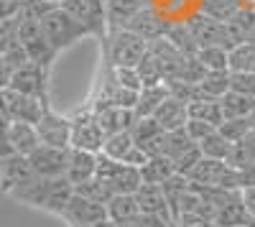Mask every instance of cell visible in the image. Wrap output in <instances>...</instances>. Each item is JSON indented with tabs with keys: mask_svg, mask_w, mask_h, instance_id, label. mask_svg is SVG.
<instances>
[{
	"mask_svg": "<svg viewBox=\"0 0 255 227\" xmlns=\"http://www.w3.org/2000/svg\"><path fill=\"white\" fill-rule=\"evenodd\" d=\"M108 207V217L115 222V225H123L128 220H133L135 215H140L138 210V202H135V194H113L110 202L105 204Z\"/></svg>",
	"mask_w": 255,
	"mask_h": 227,
	"instance_id": "d4e9b609",
	"label": "cell"
},
{
	"mask_svg": "<svg viewBox=\"0 0 255 227\" xmlns=\"http://www.w3.org/2000/svg\"><path fill=\"white\" fill-rule=\"evenodd\" d=\"M113 77H115L113 79L115 85H120L125 90H135V92L143 90V82H140V74L135 67H113Z\"/></svg>",
	"mask_w": 255,
	"mask_h": 227,
	"instance_id": "b9f144b4",
	"label": "cell"
},
{
	"mask_svg": "<svg viewBox=\"0 0 255 227\" xmlns=\"http://www.w3.org/2000/svg\"><path fill=\"white\" fill-rule=\"evenodd\" d=\"M31 179H36V174L31 169L28 156L13 153V156L0 161V192L3 194H13L18 187L28 184Z\"/></svg>",
	"mask_w": 255,
	"mask_h": 227,
	"instance_id": "5bb4252c",
	"label": "cell"
},
{
	"mask_svg": "<svg viewBox=\"0 0 255 227\" xmlns=\"http://www.w3.org/2000/svg\"><path fill=\"white\" fill-rule=\"evenodd\" d=\"M97 179H102L110 187L113 194H135L140 189V169H133L123 161H115L105 153H97Z\"/></svg>",
	"mask_w": 255,
	"mask_h": 227,
	"instance_id": "277c9868",
	"label": "cell"
},
{
	"mask_svg": "<svg viewBox=\"0 0 255 227\" xmlns=\"http://www.w3.org/2000/svg\"><path fill=\"white\" fill-rule=\"evenodd\" d=\"M135 146V140L130 135V130H123V133H113L105 138V146H102V153L110 156L115 161H123L128 156V151H130Z\"/></svg>",
	"mask_w": 255,
	"mask_h": 227,
	"instance_id": "e575fe53",
	"label": "cell"
},
{
	"mask_svg": "<svg viewBox=\"0 0 255 227\" xmlns=\"http://www.w3.org/2000/svg\"><path fill=\"white\" fill-rule=\"evenodd\" d=\"M230 72H255V44H243L230 49Z\"/></svg>",
	"mask_w": 255,
	"mask_h": 227,
	"instance_id": "d6a6232c",
	"label": "cell"
},
{
	"mask_svg": "<svg viewBox=\"0 0 255 227\" xmlns=\"http://www.w3.org/2000/svg\"><path fill=\"white\" fill-rule=\"evenodd\" d=\"M15 41H18V18L0 20V51H5Z\"/></svg>",
	"mask_w": 255,
	"mask_h": 227,
	"instance_id": "7dc6e473",
	"label": "cell"
},
{
	"mask_svg": "<svg viewBox=\"0 0 255 227\" xmlns=\"http://www.w3.org/2000/svg\"><path fill=\"white\" fill-rule=\"evenodd\" d=\"M215 227H238V225H250V215L243 204V194L240 192H232V197L222 204V207L215 212L212 217Z\"/></svg>",
	"mask_w": 255,
	"mask_h": 227,
	"instance_id": "44dd1931",
	"label": "cell"
},
{
	"mask_svg": "<svg viewBox=\"0 0 255 227\" xmlns=\"http://www.w3.org/2000/svg\"><path fill=\"white\" fill-rule=\"evenodd\" d=\"M230 90L255 97V72H230Z\"/></svg>",
	"mask_w": 255,
	"mask_h": 227,
	"instance_id": "7bdbcfd3",
	"label": "cell"
},
{
	"mask_svg": "<svg viewBox=\"0 0 255 227\" xmlns=\"http://www.w3.org/2000/svg\"><path fill=\"white\" fill-rule=\"evenodd\" d=\"M220 105H222L225 120L227 117H250V115H255V97H250V95H240V92L230 90L220 100Z\"/></svg>",
	"mask_w": 255,
	"mask_h": 227,
	"instance_id": "4316f807",
	"label": "cell"
},
{
	"mask_svg": "<svg viewBox=\"0 0 255 227\" xmlns=\"http://www.w3.org/2000/svg\"><path fill=\"white\" fill-rule=\"evenodd\" d=\"M138 74H140V82L143 87H156V85H163V69L158 64V59L148 51L140 61H138Z\"/></svg>",
	"mask_w": 255,
	"mask_h": 227,
	"instance_id": "f35d334b",
	"label": "cell"
},
{
	"mask_svg": "<svg viewBox=\"0 0 255 227\" xmlns=\"http://www.w3.org/2000/svg\"><path fill=\"white\" fill-rule=\"evenodd\" d=\"M3 54H5V59L10 61V67H13V69H20V67H26L28 61H31V59H28V51H26V46L20 44V41L10 44V46L3 51Z\"/></svg>",
	"mask_w": 255,
	"mask_h": 227,
	"instance_id": "c3c4849f",
	"label": "cell"
},
{
	"mask_svg": "<svg viewBox=\"0 0 255 227\" xmlns=\"http://www.w3.org/2000/svg\"><path fill=\"white\" fill-rule=\"evenodd\" d=\"M49 3H54V5H61V0H49Z\"/></svg>",
	"mask_w": 255,
	"mask_h": 227,
	"instance_id": "6f0895ef",
	"label": "cell"
},
{
	"mask_svg": "<svg viewBox=\"0 0 255 227\" xmlns=\"http://www.w3.org/2000/svg\"><path fill=\"white\" fill-rule=\"evenodd\" d=\"M36 130L41 143L54 148H72V117H64L59 113H54L51 108H46L44 117L36 122Z\"/></svg>",
	"mask_w": 255,
	"mask_h": 227,
	"instance_id": "9c48e42d",
	"label": "cell"
},
{
	"mask_svg": "<svg viewBox=\"0 0 255 227\" xmlns=\"http://www.w3.org/2000/svg\"><path fill=\"white\" fill-rule=\"evenodd\" d=\"M191 146H197L194 140L189 138V133L184 130V128H179V130H168L166 135H163V156H168V158H176V156H181L184 151H189Z\"/></svg>",
	"mask_w": 255,
	"mask_h": 227,
	"instance_id": "74e56055",
	"label": "cell"
},
{
	"mask_svg": "<svg viewBox=\"0 0 255 227\" xmlns=\"http://www.w3.org/2000/svg\"><path fill=\"white\" fill-rule=\"evenodd\" d=\"M194 56L207 67V72H230V51L225 46H199Z\"/></svg>",
	"mask_w": 255,
	"mask_h": 227,
	"instance_id": "f546056e",
	"label": "cell"
},
{
	"mask_svg": "<svg viewBox=\"0 0 255 227\" xmlns=\"http://www.w3.org/2000/svg\"><path fill=\"white\" fill-rule=\"evenodd\" d=\"M253 125H255V115H250V117H227V120L220 122L217 130H220L230 143H240V140L250 133Z\"/></svg>",
	"mask_w": 255,
	"mask_h": 227,
	"instance_id": "d590c367",
	"label": "cell"
},
{
	"mask_svg": "<svg viewBox=\"0 0 255 227\" xmlns=\"http://www.w3.org/2000/svg\"><path fill=\"white\" fill-rule=\"evenodd\" d=\"M95 174H97V153L69 148V161H67V171H64V176L77 187V184L90 181Z\"/></svg>",
	"mask_w": 255,
	"mask_h": 227,
	"instance_id": "ac0fdd59",
	"label": "cell"
},
{
	"mask_svg": "<svg viewBox=\"0 0 255 227\" xmlns=\"http://www.w3.org/2000/svg\"><path fill=\"white\" fill-rule=\"evenodd\" d=\"M31 161V169L36 176H64L67 171V161H69V148H54V146H46V143H41V146L28 156Z\"/></svg>",
	"mask_w": 255,
	"mask_h": 227,
	"instance_id": "4fadbf2b",
	"label": "cell"
},
{
	"mask_svg": "<svg viewBox=\"0 0 255 227\" xmlns=\"http://www.w3.org/2000/svg\"><path fill=\"white\" fill-rule=\"evenodd\" d=\"M166 97H168V87L166 85L143 87L140 95H138V102H135V117H153Z\"/></svg>",
	"mask_w": 255,
	"mask_h": 227,
	"instance_id": "484cf974",
	"label": "cell"
},
{
	"mask_svg": "<svg viewBox=\"0 0 255 227\" xmlns=\"http://www.w3.org/2000/svg\"><path fill=\"white\" fill-rule=\"evenodd\" d=\"M176 227H215V222L199 215H181L176 220Z\"/></svg>",
	"mask_w": 255,
	"mask_h": 227,
	"instance_id": "f5cc1de1",
	"label": "cell"
},
{
	"mask_svg": "<svg viewBox=\"0 0 255 227\" xmlns=\"http://www.w3.org/2000/svg\"><path fill=\"white\" fill-rule=\"evenodd\" d=\"M125 28H128V31H133V33H138L143 41H148V44H151V41L166 38L168 28H171V20H168L158 8L145 5L143 10H138L130 20H128Z\"/></svg>",
	"mask_w": 255,
	"mask_h": 227,
	"instance_id": "ba28073f",
	"label": "cell"
},
{
	"mask_svg": "<svg viewBox=\"0 0 255 227\" xmlns=\"http://www.w3.org/2000/svg\"><path fill=\"white\" fill-rule=\"evenodd\" d=\"M74 192L82 194V197H87V199H92V202H97V204H108L110 197H113L110 187L102 179H97V176H92L90 181H84V184H77Z\"/></svg>",
	"mask_w": 255,
	"mask_h": 227,
	"instance_id": "ab89813d",
	"label": "cell"
},
{
	"mask_svg": "<svg viewBox=\"0 0 255 227\" xmlns=\"http://www.w3.org/2000/svg\"><path fill=\"white\" fill-rule=\"evenodd\" d=\"M184 130L189 133V138L194 140V143H202L212 130H217V128L212 125V122H204V120H197V117H189L186 125H184Z\"/></svg>",
	"mask_w": 255,
	"mask_h": 227,
	"instance_id": "f6af8a7d",
	"label": "cell"
},
{
	"mask_svg": "<svg viewBox=\"0 0 255 227\" xmlns=\"http://www.w3.org/2000/svg\"><path fill=\"white\" fill-rule=\"evenodd\" d=\"M156 122L168 133V130H179L186 125V120H189V105L181 100H176L171 92H168V97L161 102V108L156 110Z\"/></svg>",
	"mask_w": 255,
	"mask_h": 227,
	"instance_id": "d6986e66",
	"label": "cell"
},
{
	"mask_svg": "<svg viewBox=\"0 0 255 227\" xmlns=\"http://www.w3.org/2000/svg\"><path fill=\"white\" fill-rule=\"evenodd\" d=\"M13 67H10V61L5 59V54L0 51V92H5L10 87V79H13Z\"/></svg>",
	"mask_w": 255,
	"mask_h": 227,
	"instance_id": "816d5d0a",
	"label": "cell"
},
{
	"mask_svg": "<svg viewBox=\"0 0 255 227\" xmlns=\"http://www.w3.org/2000/svg\"><path fill=\"white\" fill-rule=\"evenodd\" d=\"M238 8L240 3H235V0H202V5H199L202 13L217 18V20H230L238 13Z\"/></svg>",
	"mask_w": 255,
	"mask_h": 227,
	"instance_id": "60d3db41",
	"label": "cell"
},
{
	"mask_svg": "<svg viewBox=\"0 0 255 227\" xmlns=\"http://www.w3.org/2000/svg\"><path fill=\"white\" fill-rule=\"evenodd\" d=\"M148 158H151V156H148V151L140 148L138 143H135V146L128 151V156L123 158V163H128V166H133V169H140L143 163H148Z\"/></svg>",
	"mask_w": 255,
	"mask_h": 227,
	"instance_id": "681fc988",
	"label": "cell"
},
{
	"mask_svg": "<svg viewBox=\"0 0 255 227\" xmlns=\"http://www.w3.org/2000/svg\"><path fill=\"white\" fill-rule=\"evenodd\" d=\"M3 97H5V108H8V115H10L13 122H31V125H36V122L44 117L46 108H49L46 100L20 95L15 90H5Z\"/></svg>",
	"mask_w": 255,
	"mask_h": 227,
	"instance_id": "8fae6325",
	"label": "cell"
},
{
	"mask_svg": "<svg viewBox=\"0 0 255 227\" xmlns=\"http://www.w3.org/2000/svg\"><path fill=\"white\" fill-rule=\"evenodd\" d=\"M227 171V161H217V158H204L197 163L191 174L186 176L191 184H197V187H220L222 184V176Z\"/></svg>",
	"mask_w": 255,
	"mask_h": 227,
	"instance_id": "603a6c76",
	"label": "cell"
},
{
	"mask_svg": "<svg viewBox=\"0 0 255 227\" xmlns=\"http://www.w3.org/2000/svg\"><path fill=\"white\" fill-rule=\"evenodd\" d=\"M118 227H174L168 220H163V217H158V215H145V212H140V215H135L133 220H128V222H123V225H118Z\"/></svg>",
	"mask_w": 255,
	"mask_h": 227,
	"instance_id": "bcb514c9",
	"label": "cell"
},
{
	"mask_svg": "<svg viewBox=\"0 0 255 227\" xmlns=\"http://www.w3.org/2000/svg\"><path fill=\"white\" fill-rule=\"evenodd\" d=\"M102 130L113 135V133H123V130H130L133 122H135V110L133 108H120V105H113V102H97L92 108Z\"/></svg>",
	"mask_w": 255,
	"mask_h": 227,
	"instance_id": "2e32d148",
	"label": "cell"
},
{
	"mask_svg": "<svg viewBox=\"0 0 255 227\" xmlns=\"http://www.w3.org/2000/svg\"><path fill=\"white\" fill-rule=\"evenodd\" d=\"M166 38L186 56H194L199 51V44H197V38H194V33H191L186 20H171V28H168Z\"/></svg>",
	"mask_w": 255,
	"mask_h": 227,
	"instance_id": "f1b7e54d",
	"label": "cell"
},
{
	"mask_svg": "<svg viewBox=\"0 0 255 227\" xmlns=\"http://www.w3.org/2000/svg\"><path fill=\"white\" fill-rule=\"evenodd\" d=\"M148 51H151V54L158 59V64H161V69H163V85H166V82H174V79L181 77L184 64H186L189 56L181 54L168 38L151 41V44H148Z\"/></svg>",
	"mask_w": 255,
	"mask_h": 227,
	"instance_id": "9a60e30c",
	"label": "cell"
},
{
	"mask_svg": "<svg viewBox=\"0 0 255 227\" xmlns=\"http://www.w3.org/2000/svg\"><path fill=\"white\" fill-rule=\"evenodd\" d=\"M90 227H118V225L108 217V220H100V222H95V225H90Z\"/></svg>",
	"mask_w": 255,
	"mask_h": 227,
	"instance_id": "9f6ffc18",
	"label": "cell"
},
{
	"mask_svg": "<svg viewBox=\"0 0 255 227\" xmlns=\"http://www.w3.org/2000/svg\"><path fill=\"white\" fill-rule=\"evenodd\" d=\"M176 174V166H174V161L168 158V156H151L148 158V163H143L140 166V179L143 184H161L168 181Z\"/></svg>",
	"mask_w": 255,
	"mask_h": 227,
	"instance_id": "cb8c5ba5",
	"label": "cell"
},
{
	"mask_svg": "<svg viewBox=\"0 0 255 227\" xmlns=\"http://www.w3.org/2000/svg\"><path fill=\"white\" fill-rule=\"evenodd\" d=\"M41 31H44L46 41L56 49V51H64L74 46L77 41L87 38V28H84L82 23H77V20L64 10L61 5H54L44 18H41Z\"/></svg>",
	"mask_w": 255,
	"mask_h": 227,
	"instance_id": "7a4b0ae2",
	"label": "cell"
},
{
	"mask_svg": "<svg viewBox=\"0 0 255 227\" xmlns=\"http://www.w3.org/2000/svg\"><path fill=\"white\" fill-rule=\"evenodd\" d=\"M191 187V181L184 176V174H174L168 181L161 184V189L166 194V202H168V207H171V217H174V227H176V220H179V207H181V199L184 194L189 192Z\"/></svg>",
	"mask_w": 255,
	"mask_h": 227,
	"instance_id": "83f0119b",
	"label": "cell"
},
{
	"mask_svg": "<svg viewBox=\"0 0 255 227\" xmlns=\"http://www.w3.org/2000/svg\"><path fill=\"white\" fill-rule=\"evenodd\" d=\"M61 217L67 220L72 227H90V225H95L100 220H108V207L74 192L72 199L67 202V207H64Z\"/></svg>",
	"mask_w": 255,
	"mask_h": 227,
	"instance_id": "7c38bea8",
	"label": "cell"
},
{
	"mask_svg": "<svg viewBox=\"0 0 255 227\" xmlns=\"http://www.w3.org/2000/svg\"><path fill=\"white\" fill-rule=\"evenodd\" d=\"M161 133H163V128L156 122V117H135L133 128H130V135L140 148H145L148 143H151L153 138H158Z\"/></svg>",
	"mask_w": 255,
	"mask_h": 227,
	"instance_id": "8d00e7d4",
	"label": "cell"
},
{
	"mask_svg": "<svg viewBox=\"0 0 255 227\" xmlns=\"http://www.w3.org/2000/svg\"><path fill=\"white\" fill-rule=\"evenodd\" d=\"M250 227H255V220H250Z\"/></svg>",
	"mask_w": 255,
	"mask_h": 227,
	"instance_id": "680465c9",
	"label": "cell"
},
{
	"mask_svg": "<svg viewBox=\"0 0 255 227\" xmlns=\"http://www.w3.org/2000/svg\"><path fill=\"white\" fill-rule=\"evenodd\" d=\"M148 54V41H143L138 33L118 28L110 31L105 38V61H110V67H138V61Z\"/></svg>",
	"mask_w": 255,
	"mask_h": 227,
	"instance_id": "3957f363",
	"label": "cell"
},
{
	"mask_svg": "<svg viewBox=\"0 0 255 227\" xmlns=\"http://www.w3.org/2000/svg\"><path fill=\"white\" fill-rule=\"evenodd\" d=\"M145 5H151V0H105V8H108V28L110 31L125 28L128 20L138 10H143Z\"/></svg>",
	"mask_w": 255,
	"mask_h": 227,
	"instance_id": "7402d4cb",
	"label": "cell"
},
{
	"mask_svg": "<svg viewBox=\"0 0 255 227\" xmlns=\"http://www.w3.org/2000/svg\"><path fill=\"white\" fill-rule=\"evenodd\" d=\"M186 23H189V28H191V33H194L199 46H225L227 51L235 46V41H232L225 20H217V18L197 10L194 15L186 18Z\"/></svg>",
	"mask_w": 255,
	"mask_h": 227,
	"instance_id": "52a82bcc",
	"label": "cell"
},
{
	"mask_svg": "<svg viewBox=\"0 0 255 227\" xmlns=\"http://www.w3.org/2000/svg\"><path fill=\"white\" fill-rule=\"evenodd\" d=\"M197 146H199V151H202V156H204V158H217V161H225V158L230 156L232 143H230L220 130H212L202 143H197Z\"/></svg>",
	"mask_w": 255,
	"mask_h": 227,
	"instance_id": "836d02e7",
	"label": "cell"
},
{
	"mask_svg": "<svg viewBox=\"0 0 255 227\" xmlns=\"http://www.w3.org/2000/svg\"><path fill=\"white\" fill-rule=\"evenodd\" d=\"M199 90L204 100H222L230 92V72H209L199 82Z\"/></svg>",
	"mask_w": 255,
	"mask_h": 227,
	"instance_id": "1f68e13d",
	"label": "cell"
},
{
	"mask_svg": "<svg viewBox=\"0 0 255 227\" xmlns=\"http://www.w3.org/2000/svg\"><path fill=\"white\" fill-rule=\"evenodd\" d=\"M105 138H108V133L102 130L95 110H82L72 117V148L102 153Z\"/></svg>",
	"mask_w": 255,
	"mask_h": 227,
	"instance_id": "8992f818",
	"label": "cell"
},
{
	"mask_svg": "<svg viewBox=\"0 0 255 227\" xmlns=\"http://www.w3.org/2000/svg\"><path fill=\"white\" fill-rule=\"evenodd\" d=\"M189 117L212 122L215 128H220V122L225 120V113H222L220 100H199V102H191L189 105Z\"/></svg>",
	"mask_w": 255,
	"mask_h": 227,
	"instance_id": "4dcf8cb0",
	"label": "cell"
},
{
	"mask_svg": "<svg viewBox=\"0 0 255 227\" xmlns=\"http://www.w3.org/2000/svg\"><path fill=\"white\" fill-rule=\"evenodd\" d=\"M61 8L77 23H82L87 28L90 36H97L102 41L108 38L110 28H108V8H105V0H61Z\"/></svg>",
	"mask_w": 255,
	"mask_h": 227,
	"instance_id": "5b68a950",
	"label": "cell"
},
{
	"mask_svg": "<svg viewBox=\"0 0 255 227\" xmlns=\"http://www.w3.org/2000/svg\"><path fill=\"white\" fill-rule=\"evenodd\" d=\"M8 140L15 153L20 156H31L38 146H41V138H38V130L36 125H31V122H10L8 130H5Z\"/></svg>",
	"mask_w": 255,
	"mask_h": 227,
	"instance_id": "ffe728a7",
	"label": "cell"
},
{
	"mask_svg": "<svg viewBox=\"0 0 255 227\" xmlns=\"http://www.w3.org/2000/svg\"><path fill=\"white\" fill-rule=\"evenodd\" d=\"M235 171H238V187H240V192L248 189V187H255V161L248 163V166L235 169Z\"/></svg>",
	"mask_w": 255,
	"mask_h": 227,
	"instance_id": "f907efd6",
	"label": "cell"
},
{
	"mask_svg": "<svg viewBox=\"0 0 255 227\" xmlns=\"http://www.w3.org/2000/svg\"><path fill=\"white\" fill-rule=\"evenodd\" d=\"M240 194H243V204H245L250 220H255V187H248V189H243Z\"/></svg>",
	"mask_w": 255,
	"mask_h": 227,
	"instance_id": "db71d44e",
	"label": "cell"
},
{
	"mask_svg": "<svg viewBox=\"0 0 255 227\" xmlns=\"http://www.w3.org/2000/svg\"><path fill=\"white\" fill-rule=\"evenodd\" d=\"M240 143L245 146V151H248V153H250V156L255 158V125L250 128V133H248V135H245V138H243Z\"/></svg>",
	"mask_w": 255,
	"mask_h": 227,
	"instance_id": "11a10c76",
	"label": "cell"
},
{
	"mask_svg": "<svg viewBox=\"0 0 255 227\" xmlns=\"http://www.w3.org/2000/svg\"><path fill=\"white\" fill-rule=\"evenodd\" d=\"M8 90H15L20 95H31V97H41V100L49 102V69L28 61L26 67L13 72Z\"/></svg>",
	"mask_w": 255,
	"mask_h": 227,
	"instance_id": "30bf717a",
	"label": "cell"
},
{
	"mask_svg": "<svg viewBox=\"0 0 255 227\" xmlns=\"http://www.w3.org/2000/svg\"><path fill=\"white\" fill-rule=\"evenodd\" d=\"M72 194H74V184L67 176H49V179L36 176L28 184H23V187H18L8 197L20 202V204H31L36 210H44V212L61 217V212L67 207V202L72 199Z\"/></svg>",
	"mask_w": 255,
	"mask_h": 227,
	"instance_id": "6da1fadb",
	"label": "cell"
},
{
	"mask_svg": "<svg viewBox=\"0 0 255 227\" xmlns=\"http://www.w3.org/2000/svg\"><path fill=\"white\" fill-rule=\"evenodd\" d=\"M135 202H138V210L145 212V215H158L163 220H168L174 225V217H171V207L166 202V194L158 184H140V189L135 192Z\"/></svg>",
	"mask_w": 255,
	"mask_h": 227,
	"instance_id": "e0dca14e",
	"label": "cell"
},
{
	"mask_svg": "<svg viewBox=\"0 0 255 227\" xmlns=\"http://www.w3.org/2000/svg\"><path fill=\"white\" fill-rule=\"evenodd\" d=\"M238 227H250V225H238Z\"/></svg>",
	"mask_w": 255,
	"mask_h": 227,
	"instance_id": "91938a15",
	"label": "cell"
},
{
	"mask_svg": "<svg viewBox=\"0 0 255 227\" xmlns=\"http://www.w3.org/2000/svg\"><path fill=\"white\" fill-rule=\"evenodd\" d=\"M199 161H202V151H199V146H191L189 151H184L181 156H176V158H174L176 174H184V176H189V174H191V169H194Z\"/></svg>",
	"mask_w": 255,
	"mask_h": 227,
	"instance_id": "ee69618b",
	"label": "cell"
}]
</instances>
